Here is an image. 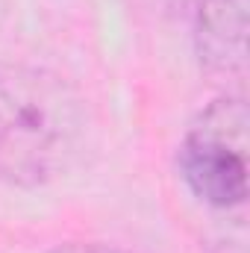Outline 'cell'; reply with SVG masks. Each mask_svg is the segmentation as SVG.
Masks as SVG:
<instances>
[{
  "label": "cell",
  "instance_id": "3957f363",
  "mask_svg": "<svg viewBox=\"0 0 250 253\" xmlns=\"http://www.w3.org/2000/svg\"><path fill=\"white\" fill-rule=\"evenodd\" d=\"M194 44L209 71L242 74L248 68V0H203Z\"/></svg>",
  "mask_w": 250,
  "mask_h": 253
},
{
  "label": "cell",
  "instance_id": "7a4b0ae2",
  "mask_svg": "<svg viewBox=\"0 0 250 253\" xmlns=\"http://www.w3.org/2000/svg\"><path fill=\"white\" fill-rule=\"evenodd\" d=\"M248 126L245 97H218L194 118L180 144L183 180L215 209H233L248 200Z\"/></svg>",
  "mask_w": 250,
  "mask_h": 253
},
{
  "label": "cell",
  "instance_id": "277c9868",
  "mask_svg": "<svg viewBox=\"0 0 250 253\" xmlns=\"http://www.w3.org/2000/svg\"><path fill=\"white\" fill-rule=\"evenodd\" d=\"M53 253H126V251L109 248V245H65V248H56Z\"/></svg>",
  "mask_w": 250,
  "mask_h": 253
},
{
  "label": "cell",
  "instance_id": "6da1fadb",
  "mask_svg": "<svg viewBox=\"0 0 250 253\" xmlns=\"http://www.w3.org/2000/svg\"><path fill=\"white\" fill-rule=\"evenodd\" d=\"M83 100L59 74L0 65V183L44 186L77 156Z\"/></svg>",
  "mask_w": 250,
  "mask_h": 253
}]
</instances>
